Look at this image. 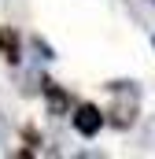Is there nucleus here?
<instances>
[{"label":"nucleus","mask_w":155,"mask_h":159,"mask_svg":"<svg viewBox=\"0 0 155 159\" xmlns=\"http://www.w3.org/2000/svg\"><path fill=\"white\" fill-rule=\"evenodd\" d=\"M100 126H104V115H100V107H92V104H81L74 111V129L81 137H92V133H100Z\"/></svg>","instance_id":"1"},{"label":"nucleus","mask_w":155,"mask_h":159,"mask_svg":"<svg viewBox=\"0 0 155 159\" xmlns=\"http://www.w3.org/2000/svg\"><path fill=\"white\" fill-rule=\"evenodd\" d=\"M0 52H4L7 63H19V56H22V48H19V34H15L11 26H0Z\"/></svg>","instance_id":"2"},{"label":"nucleus","mask_w":155,"mask_h":159,"mask_svg":"<svg viewBox=\"0 0 155 159\" xmlns=\"http://www.w3.org/2000/svg\"><path fill=\"white\" fill-rule=\"evenodd\" d=\"M44 93H48V104H52V107H55V111H59V107H67V93H59V89H55V85H52V81H48V85H44Z\"/></svg>","instance_id":"3"},{"label":"nucleus","mask_w":155,"mask_h":159,"mask_svg":"<svg viewBox=\"0 0 155 159\" xmlns=\"http://www.w3.org/2000/svg\"><path fill=\"white\" fill-rule=\"evenodd\" d=\"M152 4H155V0H152Z\"/></svg>","instance_id":"4"}]
</instances>
